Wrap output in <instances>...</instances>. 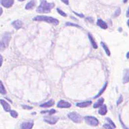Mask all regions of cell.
I'll list each match as a JSON object with an SVG mask.
<instances>
[{
    "mask_svg": "<svg viewBox=\"0 0 129 129\" xmlns=\"http://www.w3.org/2000/svg\"><path fill=\"white\" fill-rule=\"evenodd\" d=\"M107 85H108V83H107V82H106V83H105V85H104V87H103V88H102V90H101L100 91V92H99V93H98V95H97L94 98L96 99V98H98V97L100 96L101 95H102V94L103 93H104V91H105V90H106V87H107Z\"/></svg>",
    "mask_w": 129,
    "mask_h": 129,
    "instance_id": "44dd1931",
    "label": "cell"
},
{
    "mask_svg": "<svg viewBox=\"0 0 129 129\" xmlns=\"http://www.w3.org/2000/svg\"><path fill=\"white\" fill-rule=\"evenodd\" d=\"M11 40V34L8 32H5L3 35L1 40V48L3 49V48H7V46H9V41Z\"/></svg>",
    "mask_w": 129,
    "mask_h": 129,
    "instance_id": "3957f363",
    "label": "cell"
},
{
    "mask_svg": "<svg viewBox=\"0 0 129 129\" xmlns=\"http://www.w3.org/2000/svg\"><path fill=\"white\" fill-rule=\"evenodd\" d=\"M120 13H121V9H120V7H118L117 9H116L115 11V13H114V17H118L120 15Z\"/></svg>",
    "mask_w": 129,
    "mask_h": 129,
    "instance_id": "cb8c5ba5",
    "label": "cell"
},
{
    "mask_svg": "<svg viewBox=\"0 0 129 129\" xmlns=\"http://www.w3.org/2000/svg\"><path fill=\"white\" fill-rule=\"evenodd\" d=\"M127 25H128V26L129 27V20L127 21Z\"/></svg>",
    "mask_w": 129,
    "mask_h": 129,
    "instance_id": "8d00e7d4",
    "label": "cell"
},
{
    "mask_svg": "<svg viewBox=\"0 0 129 129\" xmlns=\"http://www.w3.org/2000/svg\"><path fill=\"white\" fill-rule=\"evenodd\" d=\"M12 26L15 28L16 30H19V29L22 28V26H23V23L21 20H17L13 21L12 22Z\"/></svg>",
    "mask_w": 129,
    "mask_h": 129,
    "instance_id": "8fae6325",
    "label": "cell"
},
{
    "mask_svg": "<svg viewBox=\"0 0 129 129\" xmlns=\"http://www.w3.org/2000/svg\"><path fill=\"white\" fill-rule=\"evenodd\" d=\"M126 15H127V18H129V7H128V9H127V13H126Z\"/></svg>",
    "mask_w": 129,
    "mask_h": 129,
    "instance_id": "836d02e7",
    "label": "cell"
},
{
    "mask_svg": "<svg viewBox=\"0 0 129 129\" xmlns=\"http://www.w3.org/2000/svg\"><path fill=\"white\" fill-rule=\"evenodd\" d=\"M58 120H59V118L56 116H46V117H44V121L50 125H55L57 123Z\"/></svg>",
    "mask_w": 129,
    "mask_h": 129,
    "instance_id": "8992f818",
    "label": "cell"
},
{
    "mask_svg": "<svg viewBox=\"0 0 129 129\" xmlns=\"http://www.w3.org/2000/svg\"><path fill=\"white\" fill-rule=\"evenodd\" d=\"M57 12H58L60 15H61L62 16H63V17H67V13H65L63 10H61V9H59V8H57Z\"/></svg>",
    "mask_w": 129,
    "mask_h": 129,
    "instance_id": "d4e9b609",
    "label": "cell"
},
{
    "mask_svg": "<svg viewBox=\"0 0 129 129\" xmlns=\"http://www.w3.org/2000/svg\"><path fill=\"white\" fill-rule=\"evenodd\" d=\"M73 13L75 14V15H78L79 17H81V18H83L84 17V15H83V14H80V13H75V11H73Z\"/></svg>",
    "mask_w": 129,
    "mask_h": 129,
    "instance_id": "d6a6232c",
    "label": "cell"
},
{
    "mask_svg": "<svg viewBox=\"0 0 129 129\" xmlns=\"http://www.w3.org/2000/svg\"><path fill=\"white\" fill-rule=\"evenodd\" d=\"M71 106L70 103L65 100H60L57 104V107L60 108H69Z\"/></svg>",
    "mask_w": 129,
    "mask_h": 129,
    "instance_id": "ba28073f",
    "label": "cell"
},
{
    "mask_svg": "<svg viewBox=\"0 0 129 129\" xmlns=\"http://www.w3.org/2000/svg\"><path fill=\"white\" fill-rule=\"evenodd\" d=\"M62 2L64 3L65 4L69 5V0H61Z\"/></svg>",
    "mask_w": 129,
    "mask_h": 129,
    "instance_id": "f546056e",
    "label": "cell"
},
{
    "mask_svg": "<svg viewBox=\"0 0 129 129\" xmlns=\"http://www.w3.org/2000/svg\"><path fill=\"white\" fill-rule=\"evenodd\" d=\"M104 128H105L106 129H114L109 124H106L104 125Z\"/></svg>",
    "mask_w": 129,
    "mask_h": 129,
    "instance_id": "83f0119b",
    "label": "cell"
},
{
    "mask_svg": "<svg viewBox=\"0 0 129 129\" xmlns=\"http://www.w3.org/2000/svg\"><path fill=\"white\" fill-rule=\"evenodd\" d=\"M101 44H102V46L103 48H104V50H105L106 53L107 54V55H108V56H110V51L108 47L106 46V44L104 42H101Z\"/></svg>",
    "mask_w": 129,
    "mask_h": 129,
    "instance_id": "ffe728a7",
    "label": "cell"
},
{
    "mask_svg": "<svg viewBox=\"0 0 129 129\" xmlns=\"http://www.w3.org/2000/svg\"><path fill=\"white\" fill-rule=\"evenodd\" d=\"M0 92H1V94H6V90H5V89L2 81H1V86H0Z\"/></svg>",
    "mask_w": 129,
    "mask_h": 129,
    "instance_id": "7402d4cb",
    "label": "cell"
},
{
    "mask_svg": "<svg viewBox=\"0 0 129 129\" xmlns=\"http://www.w3.org/2000/svg\"><path fill=\"white\" fill-rule=\"evenodd\" d=\"M41 1H42V0H41Z\"/></svg>",
    "mask_w": 129,
    "mask_h": 129,
    "instance_id": "f35d334b",
    "label": "cell"
},
{
    "mask_svg": "<svg viewBox=\"0 0 129 129\" xmlns=\"http://www.w3.org/2000/svg\"><path fill=\"white\" fill-rule=\"evenodd\" d=\"M55 7L54 3H48L46 0H42L40 4L36 9V11L40 13H50L51 9Z\"/></svg>",
    "mask_w": 129,
    "mask_h": 129,
    "instance_id": "6da1fadb",
    "label": "cell"
},
{
    "mask_svg": "<svg viewBox=\"0 0 129 129\" xmlns=\"http://www.w3.org/2000/svg\"><path fill=\"white\" fill-rule=\"evenodd\" d=\"M23 107H24V109H28V110H31V109H32V108L31 107V106H22Z\"/></svg>",
    "mask_w": 129,
    "mask_h": 129,
    "instance_id": "1f68e13d",
    "label": "cell"
},
{
    "mask_svg": "<svg viewBox=\"0 0 129 129\" xmlns=\"http://www.w3.org/2000/svg\"><path fill=\"white\" fill-rule=\"evenodd\" d=\"M88 36H89V38H90V42H91V44H92L93 48H95V49H97V48H98V44H97L96 42L95 41V40H94V38H93V36H92L90 34H88Z\"/></svg>",
    "mask_w": 129,
    "mask_h": 129,
    "instance_id": "e0dca14e",
    "label": "cell"
},
{
    "mask_svg": "<svg viewBox=\"0 0 129 129\" xmlns=\"http://www.w3.org/2000/svg\"><path fill=\"white\" fill-rule=\"evenodd\" d=\"M66 25H67V26H77V27H78V28H80V26H78V25L73 24V23H70V22H67V23L66 24Z\"/></svg>",
    "mask_w": 129,
    "mask_h": 129,
    "instance_id": "f1b7e54d",
    "label": "cell"
},
{
    "mask_svg": "<svg viewBox=\"0 0 129 129\" xmlns=\"http://www.w3.org/2000/svg\"><path fill=\"white\" fill-rule=\"evenodd\" d=\"M1 105H2L3 108V109H4L5 111H6V112L11 111V107H10L9 104H8V103L6 101H5L4 100L1 99Z\"/></svg>",
    "mask_w": 129,
    "mask_h": 129,
    "instance_id": "30bf717a",
    "label": "cell"
},
{
    "mask_svg": "<svg viewBox=\"0 0 129 129\" xmlns=\"http://www.w3.org/2000/svg\"><path fill=\"white\" fill-rule=\"evenodd\" d=\"M123 97L122 95H120V98H119V99L118 100V101H117V103H116V104L117 105H119V104H120L121 103L123 102Z\"/></svg>",
    "mask_w": 129,
    "mask_h": 129,
    "instance_id": "4316f807",
    "label": "cell"
},
{
    "mask_svg": "<svg viewBox=\"0 0 129 129\" xmlns=\"http://www.w3.org/2000/svg\"><path fill=\"white\" fill-rule=\"evenodd\" d=\"M104 98H100L99 99L98 101L94 105V108H100L101 106H102L103 104H104Z\"/></svg>",
    "mask_w": 129,
    "mask_h": 129,
    "instance_id": "d6986e66",
    "label": "cell"
},
{
    "mask_svg": "<svg viewBox=\"0 0 129 129\" xmlns=\"http://www.w3.org/2000/svg\"><path fill=\"white\" fill-rule=\"evenodd\" d=\"M33 20L34 21H43L49 24H54L55 26H57L59 24V21L57 19L53 17H50V16H46V15H38V16H36Z\"/></svg>",
    "mask_w": 129,
    "mask_h": 129,
    "instance_id": "7a4b0ae2",
    "label": "cell"
},
{
    "mask_svg": "<svg viewBox=\"0 0 129 129\" xmlns=\"http://www.w3.org/2000/svg\"><path fill=\"white\" fill-rule=\"evenodd\" d=\"M91 104H92V101H86V102L77 103L76 106L79 108H86L91 105Z\"/></svg>",
    "mask_w": 129,
    "mask_h": 129,
    "instance_id": "5bb4252c",
    "label": "cell"
},
{
    "mask_svg": "<svg viewBox=\"0 0 129 129\" xmlns=\"http://www.w3.org/2000/svg\"><path fill=\"white\" fill-rule=\"evenodd\" d=\"M106 120H107L108 122V124H110L111 125L112 127H113L115 129L116 128V125H114V123L111 120H110V118H106Z\"/></svg>",
    "mask_w": 129,
    "mask_h": 129,
    "instance_id": "484cf974",
    "label": "cell"
},
{
    "mask_svg": "<svg viewBox=\"0 0 129 129\" xmlns=\"http://www.w3.org/2000/svg\"><path fill=\"white\" fill-rule=\"evenodd\" d=\"M67 116L75 123H81L83 120L82 116L77 112H71L68 114Z\"/></svg>",
    "mask_w": 129,
    "mask_h": 129,
    "instance_id": "277c9868",
    "label": "cell"
},
{
    "mask_svg": "<svg viewBox=\"0 0 129 129\" xmlns=\"http://www.w3.org/2000/svg\"><path fill=\"white\" fill-rule=\"evenodd\" d=\"M97 25L102 29L108 28V24L104 20H102V19H98V21H97Z\"/></svg>",
    "mask_w": 129,
    "mask_h": 129,
    "instance_id": "4fadbf2b",
    "label": "cell"
},
{
    "mask_svg": "<svg viewBox=\"0 0 129 129\" xmlns=\"http://www.w3.org/2000/svg\"><path fill=\"white\" fill-rule=\"evenodd\" d=\"M55 112H56V110L54 109H52L50 110V111H49V115H52V114H55Z\"/></svg>",
    "mask_w": 129,
    "mask_h": 129,
    "instance_id": "4dcf8cb0",
    "label": "cell"
},
{
    "mask_svg": "<svg viewBox=\"0 0 129 129\" xmlns=\"http://www.w3.org/2000/svg\"><path fill=\"white\" fill-rule=\"evenodd\" d=\"M128 1H129V0H123V3H126L128 2Z\"/></svg>",
    "mask_w": 129,
    "mask_h": 129,
    "instance_id": "d590c367",
    "label": "cell"
},
{
    "mask_svg": "<svg viewBox=\"0 0 129 129\" xmlns=\"http://www.w3.org/2000/svg\"><path fill=\"white\" fill-rule=\"evenodd\" d=\"M14 0H1V5L5 8H9L13 5Z\"/></svg>",
    "mask_w": 129,
    "mask_h": 129,
    "instance_id": "52a82bcc",
    "label": "cell"
},
{
    "mask_svg": "<svg viewBox=\"0 0 129 129\" xmlns=\"http://www.w3.org/2000/svg\"><path fill=\"white\" fill-rule=\"evenodd\" d=\"M85 123H87L88 125L92 126V127H96L99 125V121L96 117L92 116H85Z\"/></svg>",
    "mask_w": 129,
    "mask_h": 129,
    "instance_id": "5b68a950",
    "label": "cell"
},
{
    "mask_svg": "<svg viewBox=\"0 0 129 129\" xmlns=\"http://www.w3.org/2000/svg\"><path fill=\"white\" fill-rule=\"evenodd\" d=\"M107 107H106V105H103L102 106H101L100 110H99V114H100V115H105L107 113Z\"/></svg>",
    "mask_w": 129,
    "mask_h": 129,
    "instance_id": "ac0fdd59",
    "label": "cell"
},
{
    "mask_svg": "<svg viewBox=\"0 0 129 129\" xmlns=\"http://www.w3.org/2000/svg\"><path fill=\"white\" fill-rule=\"evenodd\" d=\"M36 5V1L35 0H31L30 1H29L25 6V9H31L34 7Z\"/></svg>",
    "mask_w": 129,
    "mask_h": 129,
    "instance_id": "9a60e30c",
    "label": "cell"
},
{
    "mask_svg": "<svg viewBox=\"0 0 129 129\" xmlns=\"http://www.w3.org/2000/svg\"><path fill=\"white\" fill-rule=\"evenodd\" d=\"M34 126V123L32 121L24 122L21 125V129H32Z\"/></svg>",
    "mask_w": 129,
    "mask_h": 129,
    "instance_id": "9c48e42d",
    "label": "cell"
},
{
    "mask_svg": "<svg viewBox=\"0 0 129 129\" xmlns=\"http://www.w3.org/2000/svg\"><path fill=\"white\" fill-rule=\"evenodd\" d=\"M54 104H55V102H54V100H50L48 101L47 102L41 104L40 106L42 108H49L52 107L53 106H54Z\"/></svg>",
    "mask_w": 129,
    "mask_h": 129,
    "instance_id": "2e32d148",
    "label": "cell"
},
{
    "mask_svg": "<svg viewBox=\"0 0 129 129\" xmlns=\"http://www.w3.org/2000/svg\"><path fill=\"white\" fill-rule=\"evenodd\" d=\"M19 1H25V0H18Z\"/></svg>",
    "mask_w": 129,
    "mask_h": 129,
    "instance_id": "74e56055",
    "label": "cell"
},
{
    "mask_svg": "<svg viewBox=\"0 0 129 129\" xmlns=\"http://www.w3.org/2000/svg\"><path fill=\"white\" fill-rule=\"evenodd\" d=\"M9 112H10V115H11L13 118H17V117H18V112L16 111H15V110H11Z\"/></svg>",
    "mask_w": 129,
    "mask_h": 129,
    "instance_id": "603a6c76",
    "label": "cell"
},
{
    "mask_svg": "<svg viewBox=\"0 0 129 129\" xmlns=\"http://www.w3.org/2000/svg\"><path fill=\"white\" fill-rule=\"evenodd\" d=\"M129 82V69H126L124 71L123 75V83H127Z\"/></svg>",
    "mask_w": 129,
    "mask_h": 129,
    "instance_id": "7c38bea8",
    "label": "cell"
},
{
    "mask_svg": "<svg viewBox=\"0 0 129 129\" xmlns=\"http://www.w3.org/2000/svg\"><path fill=\"white\" fill-rule=\"evenodd\" d=\"M127 59H129V52H128V53H127Z\"/></svg>",
    "mask_w": 129,
    "mask_h": 129,
    "instance_id": "e575fe53",
    "label": "cell"
}]
</instances>
